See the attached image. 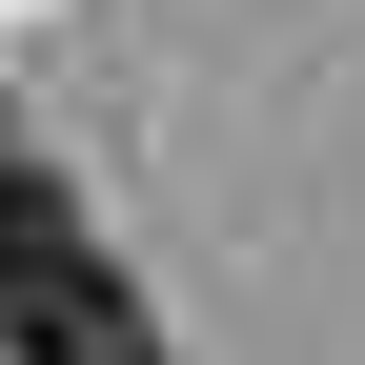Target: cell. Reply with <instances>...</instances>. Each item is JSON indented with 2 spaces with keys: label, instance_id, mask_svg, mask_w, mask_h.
Returning <instances> with one entry per match:
<instances>
[{
  "label": "cell",
  "instance_id": "2",
  "mask_svg": "<svg viewBox=\"0 0 365 365\" xmlns=\"http://www.w3.org/2000/svg\"><path fill=\"white\" fill-rule=\"evenodd\" d=\"M61 365H163V325H143V304H102V325H81Z\"/></svg>",
  "mask_w": 365,
  "mask_h": 365
},
{
  "label": "cell",
  "instance_id": "1",
  "mask_svg": "<svg viewBox=\"0 0 365 365\" xmlns=\"http://www.w3.org/2000/svg\"><path fill=\"white\" fill-rule=\"evenodd\" d=\"M81 264H102V244H81V203H61L41 163H0V325H41Z\"/></svg>",
  "mask_w": 365,
  "mask_h": 365
}]
</instances>
